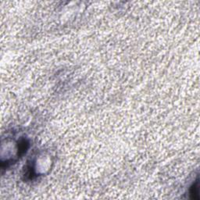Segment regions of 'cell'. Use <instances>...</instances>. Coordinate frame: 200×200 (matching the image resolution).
Wrapping results in <instances>:
<instances>
[{"label": "cell", "instance_id": "1", "mask_svg": "<svg viewBox=\"0 0 200 200\" xmlns=\"http://www.w3.org/2000/svg\"><path fill=\"white\" fill-rule=\"evenodd\" d=\"M29 143L27 140L22 139L18 144V155H22L26 152L27 149L28 148Z\"/></svg>", "mask_w": 200, "mask_h": 200}, {"label": "cell", "instance_id": "2", "mask_svg": "<svg viewBox=\"0 0 200 200\" xmlns=\"http://www.w3.org/2000/svg\"><path fill=\"white\" fill-rule=\"evenodd\" d=\"M198 187H197V184H195L191 188V191H190V193H191V198H193V199H198Z\"/></svg>", "mask_w": 200, "mask_h": 200}]
</instances>
